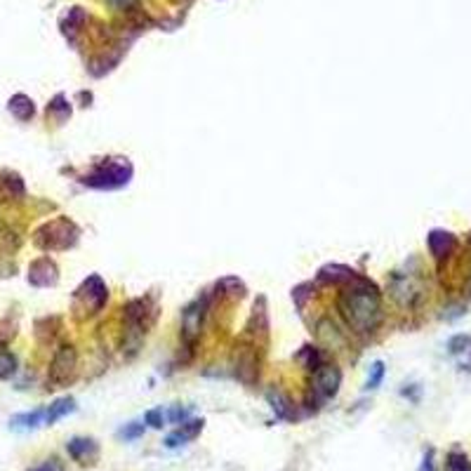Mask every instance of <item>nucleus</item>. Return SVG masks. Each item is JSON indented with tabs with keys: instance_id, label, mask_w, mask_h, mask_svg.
I'll use <instances>...</instances> for the list:
<instances>
[{
	"instance_id": "obj_19",
	"label": "nucleus",
	"mask_w": 471,
	"mask_h": 471,
	"mask_svg": "<svg viewBox=\"0 0 471 471\" xmlns=\"http://www.w3.org/2000/svg\"><path fill=\"white\" fill-rule=\"evenodd\" d=\"M76 410V401L71 396L66 398H59V401H55L50 408H45V424H55L59 422L62 417L71 415V412Z\"/></svg>"
},
{
	"instance_id": "obj_27",
	"label": "nucleus",
	"mask_w": 471,
	"mask_h": 471,
	"mask_svg": "<svg viewBox=\"0 0 471 471\" xmlns=\"http://www.w3.org/2000/svg\"><path fill=\"white\" fill-rule=\"evenodd\" d=\"M471 346V339L467 337V335H455L453 339L448 342V349H450V353H464Z\"/></svg>"
},
{
	"instance_id": "obj_30",
	"label": "nucleus",
	"mask_w": 471,
	"mask_h": 471,
	"mask_svg": "<svg viewBox=\"0 0 471 471\" xmlns=\"http://www.w3.org/2000/svg\"><path fill=\"white\" fill-rule=\"evenodd\" d=\"M144 434V424H127L125 429H120V438H125V441H132V438H137Z\"/></svg>"
},
{
	"instance_id": "obj_21",
	"label": "nucleus",
	"mask_w": 471,
	"mask_h": 471,
	"mask_svg": "<svg viewBox=\"0 0 471 471\" xmlns=\"http://www.w3.org/2000/svg\"><path fill=\"white\" fill-rule=\"evenodd\" d=\"M17 367H19L17 356L3 346V349H0V379H10L17 372Z\"/></svg>"
},
{
	"instance_id": "obj_17",
	"label": "nucleus",
	"mask_w": 471,
	"mask_h": 471,
	"mask_svg": "<svg viewBox=\"0 0 471 471\" xmlns=\"http://www.w3.org/2000/svg\"><path fill=\"white\" fill-rule=\"evenodd\" d=\"M41 424H45V408L31 410V412H19L10 419V427L17 431H29V429H38Z\"/></svg>"
},
{
	"instance_id": "obj_24",
	"label": "nucleus",
	"mask_w": 471,
	"mask_h": 471,
	"mask_svg": "<svg viewBox=\"0 0 471 471\" xmlns=\"http://www.w3.org/2000/svg\"><path fill=\"white\" fill-rule=\"evenodd\" d=\"M219 288L224 290V295L234 297V300H241V297L245 295V286L238 279H224L222 283H219Z\"/></svg>"
},
{
	"instance_id": "obj_12",
	"label": "nucleus",
	"mask_w": 471,
	"mask_h": 471,
	"mask_svg": "<svg viewBox=\"0 0 471 471\" xmlns=\"http://www.w3.org/2000/svg\"><path fill=\"white\" fill-rule=\"evenodd\" d=\"M66 453L85 467V464H94L99 460V445L94 438H71L66 443Z\"/></svg>"
},
{
	"instance_id": "obj_4",
	"label": "nucleus",
	"mask_w": 471,
	"mask_h": 471,
	"mask_svg": "<svg viewBox=\"0 0 471 471\" xmlns=\"http://www.w3.org/2000/svg\"><path fill=\"white\" fill-rule=\"evenodd\" d=\"M130 177H132V165L122 158H115V160H104V163H99L85 179H83V182L87 186H92V189L111 191V189L125 186L130 182Z\"/></svg>"
},
{
	"instance_id": "obj_28",
	"label": "nucleus",
	"mask_w": 471,
	"mask_h": 471,
	"mask_svg": "<svg viewBox=\"0 0 471 471\" xmlns=\"http://www.w3.org/2000/svg\"><path fill=\"white\" fill-rule=\"evenodd\" d=\"M163 422H165V412H163V408H156V410H148V412H146V424H148V427L160 429V427H163Z\"/></svg>"
},
{
	"instance_id": "obj_31",
	"label": "nucleus",
	"mask_w": 471,
	"mask_h": 471,
	"mask_svg": "<svg viewBox=\"0 0 471 471\" xmlns=\"http://www.w3.org/2000/svg\"><path fill=\"white\" fill-rule=\"evenodd\" d=\"M31 471H62V467L57 464V460H48L45 464H41V467L31 469Z\"/></svg>"
},
{
	"instance_id": "obj_5",
	"label": "nucleus",
	"mask_w": 471,
	"mask_h": 471,
	"mask_svg": "<svg viewBox=\"0 0 471 471\" xmlns=\"http://www.w3.org/2000/svg\"><path fill=\"white\" fill-rule=\"evenodd\" d=\"M76 372H78V353H76V346L62 344L55 353L52 363H50V372H48L50 389H59V386L71 384L76 379Z\"/></svg>"
},
{
	"instance_id": "obj_26",
	"label": "nucleus",
	"mask_w": 471,
	"mask_h": 471,
	"mask_svg": "<svg viewBox=\"0 0 471 471\" xmlns=\"http://www.w3.org/2000/svg\"><path fill=\"white\" fill-rule=\"evenodd\" d=\"M382 377H384V363L377 360V363H372V367H370V377H367L365 389H377V386L382 384Z\"/></svg>"
},
{
	"instance_id": "obj_14",
	"label": "nucleus",
	"mask_w": 471,
	"mask_h": 471,
	"mask_svg": "<svg viewBox=\"0 0 471 471\" xmlns=\"http://www.w3.org/2000/svg\"><path fill=\"white\" fill-rule=\"evenodd\" d=\"M453 248H455V236L450 234V231L434 229L429 234V250H431V255H434L436 260L448 257L450 253H453Z\"/></svg>"
},
{
	"instance_id": "obj_18",
	"label": "nucleus",
	"mask_w": 471,
	"mask_h": 471,
	"mask_svg": "<svg viewBox=\"0 0 471 471\" xmlns=\"http://www.w3.org/2000/svg\"><path fill=\"white\" fill-rule=\"evenodd\" d=\"M85 19H87V15H85V10L83 8H71L66 15H64V19H62V31H64V36L69 38V41H73L76 38V34L80 31V27L85 24Z\"/></svg>"
},
{
	"instance_id": "obj_2",
	"label": "nucleus",
	"mask_w": 471,
	"mask_h": 471,
	"mask_svg": "<svg viewBox=\"0 0 471 471\" xmlns=\"http://www.w3.org/2000/svg\"><path fill=\"white\" fill-rule=\"evenodd\" d=\"M80 229L71 219L57 217L52 222H45L43 227L36 229L34 243L45 253H57V250H69L78 243Z\"/></svg>"
},
{
	"instance_id": "obj_11",
	"label": "nucleus",
	"mask_w": 471,
	"mask_h": 471,
	"mask_svg": "<svg viewBox=\"0 0 471 471\" xmlns=\"http://www.w3.org/2000/svg\"><path fill=\"white\" fill-rule=\"evenodd\" d=\"M203 311H205V304L201 300L193 302V304H189L184 309V314H182V337H184L186 344H193L198 335H201Z\"/></svg>"
},
{
	"instance_id": "obj_16",
	"label": "nucleus",
	"mask_w": 471,
	"mask_h": 471,
	"mask_svg": "<svg viewBox=\"0 0 471 471\" xmlns=\"http://www.w3.org/2000/svg\"><path fill=\"white\" fill-rule=\"evenodd\" d=\"M203 431V419H191V422H184L175 434L167 438V448H177V445H184L186 441L196 438Z\"/></svg>"
},
{
	"instance_id": "obj_32",
	"label": "nucleus",
	"mask_w": 471,
	"mask_h": 471,
	"mask_svg": "<svg viewBox=\"0 0 471 471\" xmlns=\"http://www.w3.org/2000/svg\"><path fill=\"white\" fill-rule=\"evenodd\" d=\"M469 297H471V281H469Z\"/></svg>"
},
{
	"instance_id": "obj_9",
	"label": "nucleus",
	"mask_w": 471,
	"mask_h": 471,
	"mask_svg": "<svg viewBox=\"0 0 471 471\" xmlns=\"http://www.w3.org/2000/svg\"><path fill=\"white\" fill-rule=\"evenodd\" d=\"M59 281V269L50 257H38L29 267V283L34 288H50Z\"/></svg>"
},
{
	"instance_id": "obj_7",
	"label": "nucleus",
	"mask_w": 471,
	"mask_h": 471,
	"mask_svg": "<svg viewBox=\"0 0 471 471\" xmlns=\"http://www.w3.org/2000/svg\"><path fill=\"white\" fill-rule=\"evenodd\" d=\"M342 382V372L335 363H321L314 370V379H311V391L318 401H328L332 398L339 389Z\"/></svg>"
},
{
	"instance_id": "obj_3",
	"label": "nucleus",
	"mask_w": 471,
	"mask_h": 471,
	"mask_svg": "<svg viewBox=\"0 0 471 471\" xmlns=\"http://www.w3.org/2000/svg\"><path fill=\"white\" fill-rule=\"evenodd\" d=\"M148 302L146 300H132L122 309V351L134 353L139 349L141 339L148 328Z\"/></svg>"
},
{
	"instance_id": "obj_10",
	"label": "nucleus",
	"mask_w": 471,
	"mask_h": 471,
	"mask_svg": "<svg viewBox=\"0 0 471 471\" xmlns=\"http://www.w3.org/2000/svg\"><path fill=\"white\" fill-rule=\"evenodd\" d=\"M234 372L236 377L245 384H253L257 379V356L253 346H241L234 351Z\"/></svg>"
},
{
	"instance_id": "obj_8",
	"label": "nucleus",
	"mask_w": 471,
	"mask_h": 471,
	"mask_svg": "<svg viewBox=\"0 0 471 471\" xmlns=\"http://www.w3.org/2000/svg\"><path fill=\"white\" fill-rule=\"evenodd\" d=\"M424 295V288L419 279H415L412 274H396L391 279V297L403 307H415L419 302V297Z\"/></svg>"
},
{
	"instance_id": "obj_1",
	"label": "nucleus",
	"mask_w": 471,
	"mask_h": 471,
	"mask_svg": "<svg viewBox=\"0 0 471 471\" xmlns=\"http://www.w3.org/2000/svg\"><path fill=\"white\" fill-rule=\"evenodd\" d=\"M339 311L356 335H372L382 321L379 290L365 279H353L351 288L339 295Z\"/></svg>"
},
{
	"instance_id": "obj_29",
	"label": "nucleus",
	"mask_w": 471,
	"mask_h": 471,
	"mask_svg": "<svg viewBox=\"0 0 471 471\" xmlns=\"http://www.w3.org/2000/svg\"><path fill=\"white\" fill-rule=\"evenodd\" d=\"M106 5L115 12H130L132 8H137L139 0H106Z\"/></svg>"
},
{
	"instance_id": "obj_22",
	"label": "nucleus",
	"mask_w": 471,
	"mask_h": 471,
	"mask_svg": "<svg viewBox=\"0 0 471 471\" xmlns=\"http://www.w3.org/2000/svg\"><path fill=\"white\" fill-rule=\"evenodd\" d=\"M48 113H52L57 120L59 122H64L71 115V106H69V101H66V97L64 94H57L52 101L48 104Z\"/></svg>"
},
{
	"instance_id": "obj_6",
	"label": "nucleus",
	"mask_w": 471,
	"mask_h": 471,
	"mask_svg": "<svg viewBox=\"0 0 471 471\" xmlns=\"http://www.w3.org/2000/svg\"><path fill=\"white\" fill-rule=\"evenodd\" d=\"M106 286L99 276H90L87 281H83V286L76 290L73 295V309L80 316H94L99 314L106 304Z\"/></svg>"
},
{
	"instance_id": "obj_15",
	"label": "nucleus",
	"mask_w": 471,
	"mask_h": 471,
	"mask_svg": "<svg viewBox=\"0 0 471 471\" xmlns=\"http://www.w3.org/2000/svg\"><path fill=\"white\" fill-rule=\"evenodd\" d=\"M8 111L15 115L17 120H22V122H27V120H31L36 115V104H34V99L31 97H27V94H12L10 97V101H8Z\"/></svg>"
},
{
	"instance_id": "obj_25",
	"label": "nucleus",
	"mask_w": 471,
	"mask_h": 471,
	"mask_svg": "<svg viewBox=\"0 0 471 471\" xmlns=\"http://www.w3.org/2000/svg\"><path fill=\"white\" fill-rule=\"evenodd\" d=\"M448 471H471V464L467 460V455L450 453L448 455Z\"/></svg>"
},
{
	"instance_id": "obj_20",
	"label": "nucleus",
	"mask_w": 471,
	"mask_h": 471,
	"mask_svg": "<svg viewBox=\"0 0 471 471\" xmlns=\"http://www.w3.org/2000/svg\"><path fill=\"white\" fill-rule=\"evenodd\" d=\"M353 279H356V276H353V271L349 267H339V264H335V267L321 269V281H332V283L344 281V283H349Z\"/></svg>"
},
{
	"instance_id": "obj_13",
	"label": "nucleus",
	"mask_w": 471,
	"mask_h": 471,
	"mask_svg": "<svg viewBox=\"0 0 471 471\" xmlns=\"http://www.w3.org/2000/svg\"><path fill=\"white\" fill-rule=\"evenodd\" d=\"M24 193H27V189H24V179L15 175V172H3L0 175V203L3 201H19V198H24Z\"/></svg>"
},
{
	"instance_id": "obj_23",
	"label": "nucleus",
	"mask_w": 471,
	"mask_h": 471,
	"mask_svg": "<svg viewBox=\"0 0 471 471\" xmlns=\"http://www.w3.org/2000/svg\"><path fill=\"white\" fill-rule=\"evenodd\" d=\"M17 245H19L17 236L12 234V231H8V229H3V227H0V257H5V255L15 253V250H17Z\"/></svg>"
}]
</instances>
